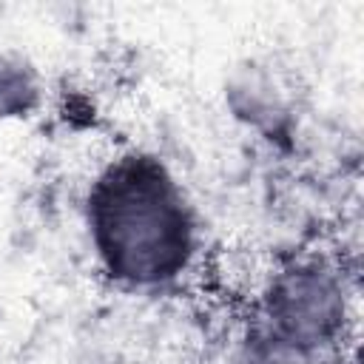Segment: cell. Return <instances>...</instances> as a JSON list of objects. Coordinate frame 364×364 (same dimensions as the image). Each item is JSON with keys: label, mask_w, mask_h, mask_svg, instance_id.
Masks as SVG:
<instances>
[{"label": "cell", "mask_w": 364, "mask_h": 364, "mask_svg": "<svg viewBox=\"0 0 364 364\" xmlns=\"http://www.w3.org/2000/svg\"><path fill=\"white\" fill-rule=\"evenodd\" d=\"M222 105L228 117L262 145L290 154L301 131V85L296 74L270 54H247L222 77Z\"/></svg>", "instance_id": "cell-3"}, {"label": "cell", "mask_w": 364, "mask_h": 364, "mask_svg": "<svg viewBox=\"0 0 364 364\" xmlns=\"http://www.w3.org/2000/svg\"><path fill=\"white\" fill-rule=\"evenodd\" d=\"M250 324L310 353L353 350L358 336L355 276L338 253L296 250L262 276Z\"/></svg>", "instance_id": "cell-2"}, {"label": "cell", "mask_w": 364, "mask_h": 364, "mask_svg": "<svg viewBox=\"0 0 364 364\" xmlns=\"http://www.w3.org/2000/svg\"><path fill=\"white\" fill-rule=\"evenodd\" d=\"M80 216L100 279L119 293L179 290L202 262L199 210L151 148L128 145L102 159L85 182Z\"/></svg>", "instance_id": "cell-1"}, {"label": "cell", "mask_w": 364, "mask_h": 364, "mask_svg": "<svg viewBox=\"0 0 364 364\" xmlns=\"http://www.w3.org/2000/svg\"><path fill=\"white\" fill-rule=\"evenodd\" d=\"M48 85L37 60L20 48H0V125L31 122L46 108Z\"/></svg>", "instance_id": "cell-4"}]
</instances>
